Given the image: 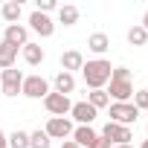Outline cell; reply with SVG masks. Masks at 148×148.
Segmentation results:
<instances>
[{"instance_id":"10","label":"cell","mask_w":148,"mask_h":148,"mask_svg":"<svg viewBox=\"0 0 148 148\" xmlns=\"http://www.w3.org/2000/svg\"><path fill=\"white\" fill-rule=\"evenodd\" d=\"M29 26H32V32H38L41 38H49V35L55 32L52 18H49V15H41V12H32V15H29Z\"/></svg>"},{"instance_id":"32","label":"cell","mask_w":148,"mask_h":148,"mask_svg":"<svg viewBox=\"0 0 148 148\" xmlns=\"http://www.w3.org/2000/svg\"><path fill=\"white\" fill-rule=\"evenodd\" d=\"M139 148H148V139H145V142H142V145H139Z\"/></svg>"},{"instance_id":"30","label":"cell","mask_w":148,"mask_h":148,"mask_svg":"<svg viewBox=\"0 0 148 148\" xmlns=\"http://www.w3.org/2000/svg\"><path fill=\"white\" fill-rule=\"evenodd\" d=\"M0 148H6V134L0 131Z\"/></svg>"},{"instance_id":"23","label":"cell","mask_w":148,"mask_h":148,"mask_svg":"<svg viewBox=\"0 0 148 148\" xmlns=\"http://www.w3.org/2000/svg\"><path fill=\"white\" fill-rule=\"evenodd\" d=\"M52 145V139L44 134V131H35V134H29V148H49Z\"/></svg>"},{"instance_id":"31","label":"cell","mask_w":148,"mask_h":148,"mask_svg":"<svg viewBox=\"0 0 148 148\" xmlns=\"http://www.w3.org/2000/svg\"><path fill=\"white\" fill-rule=\"evenodd\" d=\"M113 148H131V145H113Z\"/></svg>"},{"instance_id":"24","label":"cell","mask_w":148,"mask_h":148,"mask_svg":"<svg viewBox=\"0 0 148 148\" xmlns=\"http://www.w3.org/2000/svg\"><path fill=\"white\" fill-rule=\"evenodd\" d=\"M134 108L148 110V90H134Z\"/></svg>"},{"instance_id":"5","label":"cell","mask_w":148,"mask_h":148,"mask_svg":"<svg viewBox=\"0 0 148 148\" xmlns=\"http://www.w3.org/2000/svg\"><path fill=\"white\" fill-rule=\"evenodd\" d=\"M21 93L29 96V99H44V96L49 93V82H47L44 76H23V87H21Z\"/></svg>"},{"instance_id":"2","label":"cell","mask_w":148,"mask_h":148,"mask_svg":"<svg viewBox=\"0 0 148 148\" xmlns=\"http://www.w3.org/2000/svg\"><path fill=\"white\" fill-rule=\"evenodd\" d=\"M108 108H110V119L108 122H116V125H125V128L136 125L139 110L134 108V102H110Z\"/></svg>"},{"instance_id":"19","label":"cell","mask_w":148,"mask_h":148,"mask_svg":"<svg viewBox=\"0 0 148 148\" xmlns=\"http://www.w3.org/2000/svg\"><path fill=\"white\" fill-rule=\"evenodd\" d=\"M84 102H87L90 108H96V110H102V108H108V105H110V96H108V90H90Z\"/></svg>"},{"instance_id":"7","label":"cell","mask_w":148,"mask_h":148,"mask_svg":"<svg viewBox=\"0 0 148 148\" xmlns=\"http://www.w3.org/2000/svg\"><path fill=\"white\" fill-rule=\"evenodd\" d=\"M44 108H47L52 116H67L70 108H73V102H70V96H61V93L49 90V93L44 96Z\"/></svg>"},{"instance_id":"26","label":"cell","mask_w":148,"mask_h":148,"mask_svg":"<svg viewBox=\"0 0 148 148\" xmlns=\"http://www.w3.org/2000/svg\"><path fill=\"white\" fill-rule=\"evenodd\" d=\"M52 9H55V0H35V12L47 15V12H52Z\"/></svg>"},{"instance_id":"21","label":"cell","mask_w":148,"mask_h":148,"mask_svg":"<svg viewBox=\"0 0 148 148\" xmlns=\"http://www.w3.org/2000/svg\"><path fill=\"white\" fill-rule=\"evenodd\" d=\"M58 21H61L64 26L79 23V9H76V6H61V9H58Z\"/></svg>"},{"instance_id":"28","label":"cell","mask_w":148,"mask_h":148,"mask_svg":"<svg viewBox=\"0 0 148 148\" xmlns=\"http://www.w3.org/2000/svg\"><path fill=\"white\" fill-rule=\"evenodd\" d=\"M139 26H142V29L148 32V9H145V15H142V23H139Z\"/></svg>"},{"instance_id":"8","label":"cell","mask_w":148,"mask_h":148,"mask_svg":"<svg viewBox=\"0 0 148 148\" xmlns=\"http://www.w3.org/2000/svg\"><path fill=\"white\" fill-rule=\"evenodd\" d=\"M3 44H9V47H15V49H23V47L29 44V29L21 26V23L6 26V32H3Z\"/></svg>"},{"instance_id":"27","label":"cell","mask_w":148,"mask_h":148,"mask_svg":"<svg viewBox=\"0 0 148 148\" xmlns=\"http://www.w3.org/2000/svg\"><path fill=\"white\" fill-rule=\"evenodd\" d=\"M90 148H110V142H108V139H105V136L99 134V136H96V139L90 142Z\"/></svg>"},{"instance_id":"13","label":"cell","mask_w":148,"mask_h":148,"mask_svg":"<svg viewBox=\"0 0 148 148\" xmlns=\"http://www.w3.org/2000/svg\"><path fill=\"white\" fill-rule=\"evenodd\" d=\"M96 136H99V134H96L90 125H79V128H73V136H70V139L76 142L79 148H90V142H93Z\"/></svg>"},{"instance_id":"3","label":"cell","mask_w":148,"mask_h":148,"mask_svg":"<svg viewBox=\"0 0 148 148\" xmlns=\"http://www.w3.org/2000/svg\"><path fill=\"white\" fill-rule=\"evenodd\" d=\"M44 134H47L49 139H70V136H73V122H70L67 116H49Z\"/></svg>"},{"instance_id":"20","label":"cell","mask_w":148,"mask_h":148,"mask_svg":"<svg viewBox=\"0 0 148 148\" xmlns=\"http://www.w3.org/2000/svg\"><path fill=\"white\" fill-rule=\"evenodd\" d=\"M128 44H131V47H145V44H148V32H145L139 23H134V26L128 29Z\"/></svg>"},{"instance_id":"14","label":"cell","mask_w":148,"mask_h":148,"mask_svg":"<svg viewBox=\"0 0 148 148\" xmlns=\"http://www.w3.org/2000/svg\"><path fill=\"white\" fill-rule=\"evenodd\" d=\"M21 52H23V61H26L29 67H38V64H41V61L47 58L44 47H41V44H32V41H29V44H26V47H23Z\"/></svg>"},{"instance_id":"17","label":"cell","mask_w":148,"mask_h":148,"mask_svg":"<svg viewBox=\"0 0 148 148\" xmlns=\"http://www.w3.org/2000/svg\"><path fill=\"white\" fill-rule=\"evenodd\" d=\"M21 0H9V3H3V9H0V15H3V21L12 26V23H18L21 21Z\"/></svg>"},{"instance_id":"22","label":"cell","mask_w":148,"mask_h":148,"mask_svg":"<svg viewBox=\"0 0 148 148\" xmlns=\"http://www.w3.org/2000/svg\"><path fill=\"white\" fill-rule=\"evenodd\" d=\"M6 148H29V134L26 131H15L12 136H6Z\"/></svg>"},{"instance_id":"16","label":"cell","mask_w":148,"mask_h":148,"mask_svg":"<svg viewBox=\"0 0 148 148\" xmlns=\"http://www.w3.org/2000/svg\"><path fill=\"white\" fill-rule=\"evenodd\" d=\"M87 49H90V52H96V55H102V52H108V49H110V38H108L105 32H93V35L87 38Z\"/></svg>"},{"instance_id":"4","label":"cell","mask_w":148,"mask_h":148,"mask_svg":"<svg viewBox=\"0 0 148 148\" xmlns=\"http://www.w3.org/2000/svg\"><path fill=\"white\" fill-rule=\"evenodd\" d=\"M102 136H105L110 145H131V139H134V131H131V128H125V125L108 122V125L102 128Z\"/></svg>"},{"instance_id":"1","label":"cell","mask_w":148,"mask_h":148,"mask_svg":"<svg viewBox=\"0 0 148 148\" xmlns=\"http://www.w3.org/2000/svg\"><path fill=\"white\" fill-rule=\"evenodd\" d=\"M110 73H113V67H110V61H105V58L84 61V67H82L84 84H87L90 90H105V84L110 82Z\"/></svg>"},{"instance_id":"29","label":"cell","mask_w":148,"mask_h":148,"mask_svg":"<svg viewBox=\"0 0 148 148\" xmlns=\"http://www.w3.org/2000/svg\"><path fill=\"white\" fill-rule=\"evenodd\" d=\"M61 148H79V145L73 142V139H64V145H61Z\"/></svg>"},{"instance_id":"12","label":"cell","mask_w":148,"mask_h":148,"mask_svg":"<svg viewBox=\"0 0 148 148\" xmlns=\"http://www.w3.org/2000/svg\"><path fill=\"white\" fill-rule=\"evenodd\" d=\"M82 67H84V55H82L79 49H67V52L61 55V70H64V73L73 76V73L82 70Z\"/></svg>"},{"instance_id":"6","label":"cell","mask_w":148,"mask_h":148,"mask_svg":"<svg viewBox=\"0 0 148 148\" xmlns=\"http://www.w3.org/2000/svg\"><path fill=\"white\" fill-rule=\"evenodd\" d=\"M0 87H3L6 96H18L21 87H23V73L21 70H0Z\"/></svg>"},{"instance_id":"11","label":"cell","mask_w":148,"mask_h":148,"mask_svg":"<svg viewBox=\"0 0 148 148\" xmlns=\"http://www.w3.org/2000/svg\"><path fill=\"white\" fill-rule=\"evenodd\" d=\"M110 87H108V96L113 99V102H128L131 96H134V84L131 82H108Z\"/></svg>"},{"instance_id":"9","label":"cell","mask_w":148,"mask_h":148,"mask_svg":"<svg viewBox=\"0 0 148 148\" xmlns=\"http://www.w3.org/2000/svg\"><path fill=\"white\" fill-rule=\"evenodd\" d=\"M70 116L76 119L79 125H93V122H96V116H99V110H96V108H90L87 102H76V105L70 108Z\"/></svg>"},{"instance_id":"15","label":"cell","mask_w":148,"mask_h":148,"mask_svg":"<svg viewBox=\"0 0 148 148\" xmlns=\"http://www.w3.org/2000/svg\"><path fill=\"white\" fill-rule=\"evenodd\" d=\"M55 93H61V96H70L73 90H76V76H70V73H58V76H55Z\"/></svg>"},{"instance_id":"18","label":"cell","mask_w":148,"mask_h":148,"mask_svg":"<svg viewBox=\"0 0 148 148\" xmlns=\"http://www.w3.org/2000/svg\"><path fill=\"white\" fill-rule=\"evenodd\" d=\"M15 61H18V49L0 41V70H12Z\"/></svg>"},{"instance_id":"25","label":"cell","mask_w":148,"mask_h":148,"mask_svg":"<svg viewBox=\"0 0 148 148\" xmlns=\"http://www.w3.org/2000/svg\"><path fill=\"white\" fill-rule=\"evenodd\" d=\"M110 82H131V70H128V67H113Z\"/></svg>"}]
</instances>
